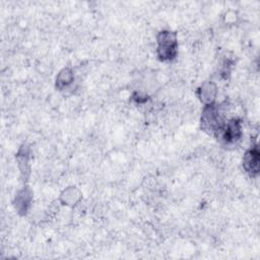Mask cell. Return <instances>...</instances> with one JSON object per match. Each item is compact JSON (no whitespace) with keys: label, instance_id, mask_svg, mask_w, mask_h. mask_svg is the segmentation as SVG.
<instances>
[{"label":"cell","instance_id":"obj_1","mask_svg":"<svg viewBox=\"0 0 260 260\" xmlns=\"http://www.w3.org/2000/svg\"><path fill=\"white\" fill-rule=\"evenodd\" d=\"M159 52L163 59H171L176 52V38L170 32H163L159 37Z\"/></svg>","mask_w":260,"mask_h":260},{"label":"cell","instance_id":"obj_2","mask_svg":"<svg viewBox=\"0 0 260 260\" xmlns=\"http://www.w3.org/2000/svg\"><path fill=\"white\" fill-rule=\"evenodd\" d=\"M240 136V125L238 121L233 120L228 123V125L223 129V138L227 142H233L239 139Z\"/></svg>","mask_w":260,"mask_h":260},{"label":"cell","instance_id":"obj_3","mask_svg":"<svg viewBox=\"0 0 260 260\" xmlns=\"http://www.w3.org/2000/svg\"><path fill=\"white\" fill-rule=\"evenodd\" d=\"M245 168L248 172L252 174H257L259 170V152L258 149L255 147L253 149H250L246 155L244 160Z\"/></svg>","mask_w":260,"mask_h":260}]
</instances>
